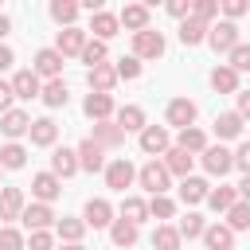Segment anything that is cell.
<instances>
[{
	"label": "cell",
	"mask_w": 250,
	"mask_h": 250,
	"mask_svg": "<svg viewBox=\"0 0 250 250\" xmlns=\"http://www.w3.org/2000/svg\"><path fill=\"white\" fill-rule=\"evenodd\" d=\"M137 184H141L148 195H168V184H172V176H168L164 160H148L145 168H137Z\"/></svg>",
	"instance_id": "6da1fadb"
},
{
	"label": "cell",
	"mask_w": 250,
	"mask_h": 250,
	"mask_svg": "<svg viewBox=\"0 0 250 250\" xmlns=\"http://www.w3.org/2000/svg\"><path fill=\"white\" fill-rule=\"evenodd\" d=\"M207 43H211L219 55H230V51L238 47V23H230V20H219V23H211V31H207Z\"/></svg>",
	"instance_id": "7a4b0ae2"
},
{
	"label": "cell",
	"mask_w": 250,
	"mask_h": 250,
	"mask_svg": "<svg viewBox=\"0 0 250 250\" xmlns=\"http://www.w3.org/2000/svg\"><path fill=\"white\" fill-rule=\"evenodd\" d=\"M31 195H35V203H55L62 195V180L55 172H35L31 176Z\"/></svg>",
	"instance_id": "3957f363"
},
{
	"label": "cell",
	"mask_w": 250,
	"mask_h": 250,
	"mask_svg": "<svg viewBox=\"0 0 250 250\" xmlns=\"http://www.w3.org/2000/svg\"><path fill=\"white\" fill-rule=\"evenodd\" d=\"M195 113H199V105L191 102V98H172L168 102V125H176V129H191L195 125Z\"/></svg>",
	"instance_id": "277c9868"
},
{
	"label": "cell",
	"mask_w": 250,
	"mask_h": 250,
	"mask_svg": "<svg viewBox=\"0 0 250 250\" xmlns=\"http://www.w3.org/2000/svg\"><path fill=\"white\" fill-rule=\"evenodd\" d=\"M168 148H172L168 129H164V125H145V133H141V152H148V156L156 160V156H164Z\"/></svg>",
	"instance_id": "5b68a950"
},
{
	"label": "cell",
	"mask_w": 250,
	"mask_h": 250,
	"mask_svg": "<svg viewBox=\"0 0 250 250\" xmlns=\"http://www.w3.org/2000/svg\"><path fill=\"white\" fill-rule=\"evenodd\" d=\"M133 180H137V168H133L125 156H117V160H109V164H105V188H113V191H125Z\"/></svg>",
	"instance_id": "8992f818"
},
{
	"label": "cell",
	"mask_w": 250,
	"mask_h": 250,
	"mask_svg": "<svg viewBox=\"0 0 250 250\" xmlns=\"http://www.w3.org/2000/svg\"><path fill=\"white\" fill-rule=\"evenodd\" d=\"M133 55H137V59H160V55H164V35L152 31V27H148V31H137V35H133Z\"/></svg>",
	"instance_id": "52a82bcc"
},
{
	"label": "cell",
	"mask_w": 250,
	"mask_h": 250,
	"mask_svg": "<svg viewBox=\"0 0 250 250\" xmlns=\"http://www.w3.org/2000/svg\"><path fill=\"white\" fill-rule=\"evenodd\" d=\"M199 160H203V168H207L211 176H227V172L234 168V152L223 148V145H207V152H203Z\"/></svg>",
	"instance_id": "ba28073f"
},
{
	"label": "cell",
	"mask_w": 250,
	"mask_h": 250,
	"mask_svg": "<svg viewBox=\"0 0 250 250\" xmlns=\"http://www.w3.org/2000/svg\"><path fill=\"white\" fill-rule=\"evenodd\" d=\"M82 223L94 227V230L113 227V207H109V199H86V207H82Z\"/></svg>",
	"instance_id": "9c48e42d"
},
{
	"label": "cell",
	"mask_w": 250,
	"mask_h": 250,
	"mask_svg": "<svg viewBox=\"0 0 250 250\" xmlns=\"http://www.w3.org/2000/svg\"><path fill=\"white\" fill-rule=\"evenodd\" d=\"M20 223L35 234V230H47V227H51V223H59V219H55L51 203H27V207H23V215H20Z\"/></svg>",
	"instance_id": "30bf717a"
},
{
	"label": "cell",
	"mask_w": 250,
	"mask_h": 250,
	"mask_svg": "<svg viewBox=\"0 0 250 250\" xmlns=\"http://www.w3.org/2000/svg\"><path fill=\"white\" fill-rule=\"evenodd\" d=\"M31 70L39 74V78H62V55L55 51V47H43L39 55H35V62H31Z\"/></svg>",
	"instance_id": "8fae6325"
},
{
	"label": "cell",
	"mask_w": 250,
	"mask_h": 250,
	"mask_svg": "<svg viewBox=\"0 0 250 250\" xmlns=\"http://www.w3.org/2000/svg\"><path fill=\"white\" fill-rule=\"evenodd\" d=\"M12 90H16V98H20V102L43 98V82H39V74H35V70H16V74H12Z\"/></svg>",
	"instance_id": "7c38bea8"
},
{
	"label": "cell",
	"mask_w": 250,
	"mask_h": 250,
	"mask_svg": "<svg viewBox=\"0 0 250 250\" xmlns=\"http://www.w3.org/2000/svg\"><path fill=\"white\" fill-rule=\"evenodd\" d=\"M78 168H86V172H105V148H102L94 137H86V141L78 145Z\"/></svg>",
	"instance_id": "4fadbf2b"
},
{
	"label": "cell",
	"mask_w": 250,
	"mask_h": 250,
	"mask_svg": "<svg viewBox=\"0 0 250 250\" xmlns=\"http://www.w3.org/2000/svg\"><path fill=\"white\" fill-rule=\"evenodd\" d=\"M90 39H86V31L82 27H62L59 31V39H55V51L66 59V55H82V47H86Z\"/></svg>",
	"instance_id": "5bb4252c"
},
{
	"label": "cell",
	"mask_w": 250,
	"mask_h": 250,
	"mask_svg": "<svg viewBox=\"0 0 250 250\" xmlns=\"http://www.w3.org/2000/svg\"><path fill=\"white\" fill-rule=\"evenodd\" d=\"M0 133H4L8 141H16V137L31 133V117H27L23 109H8V113H0Z\"/></svg>",
	"instance_id": "9a60e30c"
},
{
	"label": "cell",
	"mask_w": 250,
	"mask_h": 250,
	"mask_svg": "<svg viewBox=\"0 0 250 250\" xmlns=\"http://www.w3.org/2000/svg\"><path fill=\"white\" fill-rule=\"evenodd\" d=\"M23 191L20 188H0V223H12V219H20L23 215Z\"/></svg>",
	"instance_id": "2e32d148"
},
{
	"label": "cell",
	"mask_w": 250,
	"mask_h": 250,
	"mask_svg": "<svg viewBox=\"0 0 250 250\" xmlns=\"http://www.w3.org/2000/svg\"><path fill=\"white\" fill-rule=\"evenodd\" d=\"M117 20H121V27H129L133 35H137V31H148V4H125V8L117 12Z\"/></svg>",
	"instance_id": "e0dca14e"
},
{
	"label": "cell",
	"mask_w": 250,
	"mask_h": 250,
	"mask_svg": "<svg viewBox=\"0 0 250 250\" xmlns=\"http://www.w3.org/2000/svg\"><path fill=\"white\" fill-rule=\"evenodd\" d=\"M117 27H121V20H117L113 12H105V8L90 16V31H94V39H102V43H109V39L117 35Z\"/></svg>",
	"instance_id": "ac0fdd59"
},
{
	"label": "cell",
	"mask_w": 250,
	"mask_h": 250,
	"mask_svg": "<svg viewBox=\"0 0 250 250\" xmlns=\"http://www.w3.org/2000/svg\"><path fill=\"white\" fill-rule=\"evenodd\" d=\"M86 82H90V94H109V90L117 86V70H113L109 62H102V66L86 70Z\"/></svg>",
	"instance_id": "d6986e66"
},
{
	"label": "cell",
	"mask_w": 250,
	"mask_h": 250,
	"mask_svg": "<svg viewBox=\"0 0 250 250\" xmlns=\"http://www.w3.org/2000/svg\"><path fill=\"white\" fill-rule=\"evenodd\" d=\"M82 109H86V117H90L94 125H98V121H109V117H113V98H109V94H86Z\"/></svg>",
	"instance_id": "ffe728a7"
},
{
	"label": "cell",
	"mask_w": 250,
	"mask_h": 250,
	"mask_svg": "<svg viewBox=\"0 0 250 250\" xmlns=\"http://www.w3.org/2000/svg\"><path fill=\"white\" fill-rule=\"evenodd\" d=\"M191 164H195V156H191V152H184V148H176V145L164 152V168H168V176L188 180V176H191Z\"/></svg>",
	"instance_id": "44dd1931"
},
{
	"label": "cell",
	"mask_w": 250,
	"mask_h": 250,
	"mask_svg": "<svg viewBox=\"0 0 250 250\" xmlns=\"http://www.w3.org/2000/svg\"><path fill=\"white\" fill-rule=\"evenodd\" d=\"M207 31H211V23H203V20H195V16L180 20V43H184V47H199V43L207 39Z\"/></svg>",
	"instance_id": "7402d4cb"
},
{
	"label": "cell",
	"mask_w": 250,
	"mask_h": 250,
	"mask_svg": "<svg viewBox=\"0 0 250 250\" xmlns=\"http://www.w3.org/2000/svg\"><path fill=\"white\" fill-rule=\"evenodd\" d=\"M27 137H31V145H39V148H51V145L59 141V125H55L51 117H35Z\"/></svg>",
	"instance_id": "603a6c76"
},
{
	"label": "cell",
	"mask_w": 250,
	"mask_h": 250,
	"mask_svg": "<svg viewBox=\"0 0 250 250\" xmlns=\"http://www.w3.org/2000/svg\"><path fill=\"white\" fill-rule=\"evenodd\" d=\"M203 246H207V250H230V246H234V230H230L227 223H211V227L203 230Z\"/></svg>",
	"instance_id": "cb8c5ba5"
},
{
	"label": "cell",
	"mask_w": 250,
	"mask_h": 250,
	"mask_svg": "<svg viewBox=\"0 0 250 250\" xmlns=\"http://www.w3.org/2000/svg\"><path fill=\"white\" fill-rule=\"evenodd\" d=\"M94 141H98L102 148H117V145H125V129H121L117 121H98V125H94Z\"/></svg>",
	"instance_id": "d4e9b609"
},
{
	"label": "cell",
	"mask_w": 250,
	"mask_h": 250,
	"mask_svg": "<svg viewBox=\"0 0 250 250\" xmlns=\"http://www.w3.org/2000/svg\"><path fill=\"white\" fill-rule=\"evenodd\" d=\"M51 172H55L59 180L74 176V172H78V152H74V148H55V152H51Z\"/></svg>",
	"instance_id": "484cf974"
},
{
	"label": "cell",
	"mask_w": 250,
	"mask_h": 250,
	"mask_svg": "<svg viewBox=\"0 0 250 250\" xmlns=\"http://www.w3.org/2000/svg\"><path fill=\"white\" fill-rule=\"evenodd\" d=\"M176 148H184V152H191V156H195V152L203 156V152H207V133H203V129H195V125H191V129H180Z\"/></svg>",
	"instance_id": "4316f807"
},
{
	"label": "cell",
	"mask_w": 250,
	"mask_h": 250,
	"mask_svg": "<svg viewBox=\"0 0 250 250\" xmlns=\"http://www.w3.org/2000/svg\"><path fill=\"white\" fill-rule=\"evenodd\" d=\"M207 195H211V184H207V180H199V176L180 180V199H184V203H203Z\"/></svg>",
	"instance_id": "83f0119b"
},
{
	"label": "cell",
	"mask_w": 250,
	"mask_h": 250,
	"mask_svg": "<svg viewBox=\"0 0 250 250\" xmlns=\"http://www.w3.org/2000/svg\"><path fill=\"white\" fill-rule=\"evenodd\" d=\"M137 223H129V219H113V227H109V242L113 246H121V250H129L133 242H137Z\"/></svg>",
	"instance_id": "f1b7e54d"
},
{
	"label": "cell",
	"mask_w": 250,
	"mask_h": 250,
	"mask_svg": "<svg viewBox=\"0 0 250 250\" xmlns=\"http://www.w3.org/2000/svg\"><path fill=\"white\" fill-rule=\"evenodd\" d=\"M113 121H117L125 133H145V109H141V105H121Z\"/></svg>",
	"instance_id": "f546056e"
},
{
	"label": "cell",
	"mask_w": 250,
	"mask_h": 250,
	"mask_svg": "<svg viewBox=\"0 0 250 250\" xmlns=\"http://www.w3.org/2000/svg\"><path fill=\"white\" fill-rule=\"evenodd\" d=\"M234 203H238V188H211V195H207V207L215 215H227Z\"/></svg>",
	"instance_id": "4dcf8cb0"
},
{
	"label": "cell",
	"mask_w": 250,
	"mask_h": 250,
	"mask_svg": "<svg viewBox=\"0 0 250 250\" xmlns=\"http://www.w3.org/2000/svg\"><path fill=\"white\" fill-rule=\"evenodd\" d=\"M180 230L172 227V223H156V230H152V250H180Z\"/></svg>",
	"instance_id": "1f68e13d"
},
{
	"label": "cell",
	"mask_w": 250,
	"mask_h": 250,
	"mask_svg": "<svg viewBox=\"0 0 250 250\" xmlns=\"http://www.w3.org/2000/svg\"><path fill=\"white\" fill-rule=\"evenodd\" d=\"M55 234L70 246V242H82V234H86V223L82 219H70V215H62L59 223H55Z\"/></svg>",
	"instance_id": "d6a6232c"
},
{
	"label": "cell",
	"mask_w": 250,
	"mask_h": 250,
	"mask_svg": "<svg viewBox=\"0 0 250 250\" xmlns=\"http://www.w3.org/2000/svg\"><path fill=\"white\" fill-rule=\"evenodd\" d=\"M78 12H82V4H74V0H55V4H51V20L62 23V27H74Z\"/></svg>",
	"instance_id": "836d02e7"
},
{
	"label": "cell",
	"mask_w": 250,
	"mask_h": 250,
	"mask_svg": "<svg viewBox=\"0 0 250 250\" xmlns=\"http://www.w3.org/2000/svg\"><path fill=\"white\" fill-rule=\"evenodd\" d=\"M211 86H215L219 94H238V74L223 62V66H215V70H211Z\"/></svg>",
	"instance_id": "e575fe53"
},
{
	"label": "cell",
	"mask_w": 250,
	"mask_h": 250,
	"mask_svg": "<svg viewBox=\"0 0 250 250\" xmlns=\"http://www.w3.org/2000/svg\"><path fill=\"white\" fill-rule=\"evenodd\" d=\"M66 102H70V90H66V82H62V78H51V82L43 86V105L59 109V105H66Z\"/></svg>",
	"instance_id": "d590c367"
},
{
	"label": "cell",
	"mask_w": 250,
	"mask_h": 250,
	"mask_svg": "<svg viewBox=\"0 0 250 250\" xmlns=\"http://www.w3.org/2000/svg\"><path fill=\"white\" fill-rule=\"evenodd\" d=\"M215 133H219V141H234L238 133H242V117L230 109V113H219L215 117Z\"/></svg>",
	"instance_id": "8d00e7d4"
},
{
	"label": "cell",
	"mask_w": 250,
	"mask_h": 250,
	"mask_svg": "<svg viewBox=\"0 0 250 250\" xmlns=\"http://www.w3.org/2000/svg\"><path fill=\"white\" fill-rule=\"evenodd\" d=\"M23 164H27V148H23L20 141H8V145L0 148V168H12V172H16V168H23Z\"/></svg>",
	"instance_id": "74e56055"
},
{
	"label": "cell",
	"mask_w": 250,
	"mask_h": 250,
	"mask_svg": "<svg viewBox=\"0 0 250 250\" xmlns=\"http://www.w3.org/2000/svg\"><path fill=\"white\" fill-rule=\"evenodd\" d=\"M121 219H129V223H145V219H152L148 215V203L145 199H137V195H125V203H121Z\"/></svg>",
	"instance_id": "f35d334b"
},
{
	"label": "cell",
	"mask_w": 250,
	"mask_h": 250,
	"mask_svg": "<svg viewBox=\"0 0 250 250\" xmlns=\"http://www.w3.org/2000/svg\"><path fill=\"white\" fill-rule=\"evenodd\" d=\"M105 59H109V47H105L102 39H90V43L82 47V62H86L90 70H94V66H102Z\"/></svg>",
	"instance_id": "ab89813d"
},
{
	"label": "cell",
	"mask_w": 250,
	"mask_h": 250,
	"mask_svg": "<svg viewBox=\"0 0 250 250\" xmlns=\"http://www.w3.org/2000/svg\"><path fill=\"white\" fill-rule=\"evenodd\" d=\"M180 238H203V230H207V223H203V215H195V211H188L184 219H180Z\"/></svg>",
	"instance_id": "60d3db41"
},
{
	"label": "cell",
	"mask_w": 250,
	"mask_h": 250,
	"mask_svg": "<svg viewBox=\"0 0 250 250\" xmlns=\"http://www.w3.org/2000/svg\"><path fill=\"white\" fill-rule=\"evenodd\" d=\"M227 227H230V230H250V203L238 199V203L227 211Z\"/></svg>",
	"instance_id": "b9f144b4"
},
{
	"label": "cell",
	"mask_w": 250,
	"mask_h": 250,
	"mask_svg": "<svg viewBox=\"0 0 250 250\" xmlns=\"http://www.w3.org/2000/svg\"><path fill=\"white\" fill-rule=\"evenodd\" d=\"M113 70H117V82H121V78H125V82H133V78H141V59H137V55L117 59V62H113Z\"/></svg>",
	"instance_id": "7bdbcfd3"
},
{
	"label": "cell",
	"mask_w": 250,
	"mask_h": 250,
	"mask_svg": "<svg viewBox=\"0 0 250 250\" xmlns=\"http://www.w3.org/2000/svg\"><path fill=\"white\" fill-rule=\"evenodd\" d=\"M148 215L164 223V219H172V215H176V203H172L168 195H152V199H148Z\"/></svg>",
	"instance_id": "ee69618b"
},
{
	"label": "cell",
	"mask_w": 250,
	"mask_h": 250,
	"mask_svg": "<svg viewBox=\"0 0 250 250\" xmlns=\"http://www.w3.org/2000/svg\"><path fill=\"white\" fill-rule=\"evenodd\" d=\"M227 66L234 70V74H242V70H250V43H238L230 55H227Z\"/></svg>",
	"instance_id": "f6af8a7d"
},
{
	"label": "cell",
	"mask_w": 250,
	"mask_h": 250,
	"mask_svg": "<svg viewBox=\"0 0 250 250\" xmlns=\"http://www.w3.org/2000/svg\"><path fill=\"white\" fill-rule=\"evenodd\" d=\"M27 242H23V234L16 230V227H0V250H23Z\"/></svg>",
	"instance_id": "bcb514c9"
},
{
	"label": "cell",
	"mask_w": 250,
	"mask_h": 250,
	"mask_svg": "<svg viewBox=\"0 0 250 250\" xmlns=\"http://www.w3.org/2000/svg\"><path fill=\"white\" fill-rule=\"evenodd\" d=\"M191 16L203 20V23H211V20L219 16V4H215V0H195V4H191Z\"/></svg>",
	"instance_id": "7dc6e473"
},
{
	"label": "cell",
	"mask_w": 250,
	"mask_h": 250,
	"mask_svg": "<svg viewBox=\"0 0 250 250\" xmlns=\"http://www.w3.org/2000/svg\"><path fill=\"white\" fill-rule=\"evenodd\" d=\"M27 246H31V250H55V234H51V230H35V234L27 238Z\"/></svg>",
	"instance_id": "c3c4849f"
},
{
	"label": "cell",
	"mask_w": 250,
	"mask_h": 250,
	"mask_svg": "<svg viewBox=\"0 0 250 250\" xmlns=\"http://www.w3.org/2000/svg\"><path fill=\"white\" fill-rule=\"evenodd\" d=\"M219 8L227 12V20H230V23H234L238 16H246V12H250V4H246V0H227V4H219Z\"/></svg>",
	"instance_id": "681fc988"
},
{
	"label": "cell",
	"mask_w": 250,
	"mask_h": 250,
	"mask_svg": "<svg viewBox=\"0 0 250 250\" xmlns=\"http://www.w3.org/2000/svg\"><path fill=\"white\" fill-rule=\"evenodd\" d=\"M12 98H16L12 82H4V78H0V113H8V109H12Z\"/></svg>",
	"instance_id": "f907efd6"
},
{
	"label": "cell",
	"mask_w": 250,
	"mask_h": 250,
	"mask_svg": "<svg viewBox=\"0 0 250 250\" xmlns=\"http://www.w3.org/2000/svg\"><path fill=\"white\" fill-rule=\"evenodd\" d=\"M234 164H238V168L250 176V141H242V145H238V152H234Z\"/></svg>",
	"instance_id": "816d5d0a"
},
{
	"label": "cell",
	"mask_w": 250,
	"mask_h": 250,
	"mask_svg": "<svg viewBox=\"0 0 250 250\" xmlns=\"http://www.w3.org/2000/svg\"><path fill=\"white\" fill-rule=\"evenodd\" d=\"M168 12H172L176 20H188V16H191V4H188V0H172V4H168Z\"/></svg>",
	"instance_id": "f5cc1de1"
},
{
	"label": "cell",
	"mask_w": 250,
	"mask_h": 250,
	"mask_svg": "<svg viewBox=\"0 0 250 250\" xmlns=\"http://www.w3.org/2000/svg\"><path fill=\"white\" fill-rule=\"evenodd\" d=\"M234 98H238V109H234V113H238L242 121H250V90H246V94H234Z\"/></svg>",
	"instance_id": "db71d44e"
},
{
	"label": "cell",
	"mask_w": 250,
	"mask_h": 250,
	"mask_svg": "<svg viewBox=\"0 0 250 250\" xmlns=\"http://www.w3.org/2000/svg\"><path fill=\"white\" fill-rule=\"evenodd\" d=\"M12 62H16V55H12V47H8V43H0V74H4V70H8Z\"/></svg>",
	"instance_id": "11a10c76"
},
{
	"label": "cell",
	"mask_w": 250,
	"mask_h": 250,
	"mask_svg": "<svg viewBox=\"0 0 250 250\" xmlns=\"http://www.w3.org/2000/svg\"><path fill=\"white\" fill-rule=\"evenodd\" d=\"M238 199L250 203V176H242V184H238Z\"/></svg>",
	"instance_id": "9f6ffc18"
},
{
	"label": "cell",
	"mask_w": 250,
	"mask_h": 250,
	"mask_svg": "<svg viewBox=\"0 0 250 250\" xmlns=\"http://www.w3.org/2000/svg\"><path fill=\"white\" fill-rule=\"evenodd\" d=\"M8 31H12V20H8V16H4V12H0V39H4V35H8Z\"/></svg>",
	"instance_id": "6f0895ef"
},
{
	"label": "cell",
	"mask_w": 250,
	"mask_h": 250,
	"mask_svg": "<svg viewBox=\"0 0 250 250\" xmlns=\"http://www.w3.org/2000/svg\"><path fill=\"white\" fill-rule=\"evenodd\" d=\"M59 250H86L82 242H70V246H59Z\"/></svg>",
	"instance_id": "680465c9"
}]
</instances>
